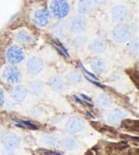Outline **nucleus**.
<instances>
[{
	"mask_svg": "<svg viewBox=\"0 0 139 155\" xmlns=\"http://www.w3.org/2000/svg\"><path fill=\"white\" fill-rule=\"evenodd\" d=\"M137 21H131V23H124V24H116L112 27L110 31V38L116 44L123 45L126 44L131 39L133 34L137 32L138 29Z\"/></svg>",
	"mask_w": 139,
	"mask_h": 155,
	"instance_id": "nucleus-1",
	"label": "nucleus"
},
{
	"mask_svg": "<svg viewBox=\"0 0 139 155\" xmlns=\"http://www.w3.org/2000/svg\"><path fill=\"white\" fill-rule=\"evenodd\" d=\"M108 15H109L110 21L116 25V24L127 23L128 19L131 18L132 12L127 3L122 2V1H116L109 7Z\"/></svg>",
	"mask_w": 139,
	"mask_h": 155,
	"instance_id": "nucleus-2",
	"label": "nucleus"
},
{
	"mask_svg": "<svg viewBox=\"0 0 139 155\" xmlns=\"http://www.w3.org/2000/svg\"><path fill=\"white\" fill-rule=\"evenodd\" d=\"M47 10L53 18L63 21L68 18L71 13L72 5L70 0H49Z\"/></svg>",
	"mask_w": 139,
	"mask_h": 155,
	"instance_id": "nucleus-3",
	"label": "nucleus"
},
{
	"mask_svg": "<svg viewBox=\"0 0 139 155\" xmlns=\"http://www.w3.org/2000/svg\"><path fill=\"white\" fill-rule=\"evenodd\" d=\"M0 78L5 84L14 86L22 81L23 72L19 68L12 64H5L0 68Z\"/></svg>",
	"mask_w": 139,
	"mask_h": 155,
	"instance_id": "nucleus-4",
	"label": "nucleus"
},
{
	"mask_svg": "<svg viewBox=\"0 0 139 155\" xmlns=\"http://www.w3.org/2000/svg\"><path fill=\"white\" fill-rule=\"evenodd\" d=\"M30 21L39 28H47L51 25L53 17L46 8H37L30 14Z\"/></svg>",
	"mask_w": 139,
	"mask_h": 155,
	"instance_id": "nucleus-5",
	"label": "nucleus"
},
{
	"mask_svg": "<svg viewBox=\"0 0 139 155\" xmlns=\"http://www.w3.org/2000/svg\"><path fill=\"white\" fill-rule=\"evenodd\" d=\"M5 58L7 60L8 64H12V65H19L23 63L26 59V54L25 50L22 46L17 45V44H12L5 49Z\"/></svg>",
	"mask_w": 139,
	"mask_h": 155,
	"instance_id": "nucleus-6",
	"label": "nucleus"
},
{
	"mask_svg": "<svg viewBox=\"0 0 139 155\" xmlns=\"http://www.w3.org/2000/svg\"><path fill=\"white\" fill-rule=\"evenodd\" d=\"M23 143V138L14 132H3L0 135V146L5 150H17Z\"/></svg>",
	"mask_w": 139,
	"mask_h": 155,
	"instance_id": "nucleus-7",
	"label": "nucleus"
},
{
	"mask_svg": "<svg viewBox=\"0 0 139 155\" xmlns=\"http://www.w3.org/2000/svg\"><path fill=\"white\" fill-rule=\"evenodd\" d=\"M89 26H90L89 18L87 16L78 15V14L72 16L68 23V32H71L73 34L84 33L88 30Z\"/></svg>",
	"mask_w": 139,
	"mask_h": 155,
	"instance_id": "nucleus-8",
	"label": "nucleus"
},
{
	"mask_svg": "<svg viewBox=\"0 0 139 155\" xmlns=\"http://www.w3.org/2000/svg\"><path fill=\"white\" fill-rule=\"evenodd\" d=\"M87 127L86 121L84 119L77 116H71L63 121L62 128L70 135H76L81 133Z\"/></svg>",
	"mask_w": 139,
	"mask_h": 155,
	"instance_id": "nucleus-9",
	"label": "nucleus"
},
{
	"mask_svg": "<svg viewBox=\"0 0 139 155\" xmlns=\"http://www.w3.org/2000/svg\"><path fill=\"white\" fill-rule=\"evenodd\" d=\"M59 148L61 150L68 153H77L84 148V144L78 138H75L74 136H63L60 138Z\"/></svg>",
	"mask_w": 139,
	"mask_h": 155,
	"instance_id": "nucleus-10",
	"label": "nucleus"
},
{
	"mask_svg": "<svg viewBox=\"0 0 139 155\" xmlns=\"http://www.w3.org/2000/svg\"><path fill=\"white\" fill-rule=\"evenodd\" d=\"M25 68L27 73L31 76H38L44 71L45 68V64L42 58H40L37 55L30 56L27 59L25 63Z\"/></svg>",
	"mask_w": 139,
	"mask_h": 155,
	"instance_id": "nucleus-11",
	"label": "nucleus"
},
{
	"mask_svg": "<svg viewBox=\"0 0 139 155\" xmlns=\"http://www.w3.org/2000/svg\"><path fill=\"white\" fill-rule=\"evenodd\" d=\"M86 47L88 51L92 55H102V54L106 53L108 49L107 42L105 41L104 38L100 37V35L90 39Z\"/></svg>",
	"mask_w": 139,
	"mask_h": 155,
	"instance_id": "nucleus-12",
	"label": "nucleus"
},
{
	"mask_svg": "<svg viewBox=\"0 0 139 155\" xmlns=\"http://www.w3.org/2000/svg\"><path fill=\"white\" fill-rule=\"evenodd\" d=\"M128 114L126 110L120 107H114L108 110L105 114V121L112 126H118L124 119L127 118Z\"/></svg>",
	"mask_w": 139,
	"mask_h": 155,
	"instance_id": "nucleus-13",
	"label": "nucleus"
},
{
	"mask_svg": "<svg viewBox=\"0 0 139 155\" xmlns=\"http://www.w3.org/2000/svg\"><path fill=\"white\" fill-rule=\"evenodd\" d=\"M14 40L21 45H26L29 46L34 44L35 39H34V35L27 29V28H19V29L15 30L14 31V35H13Z\"/></svg>",
	"mask_w": 139,
	"mask_h": 155,
	"instance_id": "nucleus-14",
	"label": "nucleus"
},
{
	"mask_svg": "<svg viewBox=\"0 0 139 155\" xmlns=\"http://www.w3.org/2000/svg\"><path fill=\"white\" fill-rule=\"evenodd\" d=\"M28 96V90L24 84H14L9 92V97L13 103H23Z\"/></svg>",
	"mask_w": 139,
	"mask_h": 155,
	"instance_id": "nucleus-15",
	"label": "nucleus"
},
{
	"mask_svg": "<svg viewBox=\"0 0 139 155\" xmlns=\"http://www.w3.org/2000/svg\"><path fill=\"white\" fill-rule=\"evenodd\" d=\"M61 138L59 133H42L38 136V142L43 147H56Z\"/></svg>",
	"mask_w": 139,
	"mask_h": 155,
	"instance_id": "nucleus-16",
	"label": "nucleus"
},
{
	"mask_svg": "<svg viewBox=\"0 0 139 155\" xmlns=\"http://www.w3.org/2000/svg\"><path fill=\"white\" fill-rule=\"evenodd\" d=\"M64 80L70 86L78 87V86L84 84V77L80 72L76 71V70H68V71H66L65 75H64Z\"/></svg>",
	"mask_w": 139,
	"mask_h": 155,
	"instance_id": "nucleus-17",
	"label": "nucleus"
},
{
	"mask_svg": "<svg viewBox=\"0 0 139 155\" xmlns=\"http://www.w3.org/2000/svg\"><path fill=\"white\" fill-rule=\"evenodd\" d=\"M89 66L91 68V70L94 72V73L103 75V74H105L106 72L108 71L109 64H108V62L106 59L96 57V58H93V59L90 60Z\"/></svg>",
	"mask_w": 139,
	"mask_h": 155,
	"instance_id": "nucleus-18",
	"label": "nucleus"
},
{
	"mask_svg": "<svg viewBox=\"0 0 139 155\" xmlns=\"http://www.w3.org/2000/svg\"><path fill=\"white\" fill-rule=\"evenodd\" d=\"M94 5L91 0H76L75 11L78 15L88 16L93 12Z\"/></svg>",
	"mask_w": 139,
	"mask_h": 155,
	"instance_id": "nucleus-19",
	"label": "nucleus"
},
{
	"mask_svg": "<svg viewBox=\"0 0 139 155\" xmlns=\"http://www.w3.org/2000/svg\"><path fill=\"white\" fill-rule=\"evenodd\" d=\"M49 87L56 93H63L65 91L66 82L64 77L61 75H54L49 78Z\"/></svg>",
	"mask_w": 139,
	"mask_h": 155,
	"instance_id": "nucleus-20",
	"label": "nucleus"
},
{
	"mask_svg": "<svg viewBox=\"0 0 139 155\" xmlns=\"http://www.w3.org/2000/svg\"><path fill=\"white\" fill-rule=\"evenodd\" d=\"M50 33L53 34L55 38H57V39L65 38L68 33V23L64 21H59L57 24H55V25L51 27V29H50Z\"/></svg>",
	"mask_w": 139,
	"mask_h": 155,
	"instance_id": "nucleus-21",
	"label": "nucleus"
},
{
	"mask_svg": "<svg viewBox=\"0 0 139 155\" xmlns=\"http://www.w3.org/2000/svg\"><path fill=\"white\" fill-rule=\"evenodd\" d=\"M45 84L41 79H34L28 86V92L33 96H40L44 92Z\"/></svg>",
	"mask_w": 139,
	"mask_h": 155,
	"instance_id": "nucleus-22",
	"label": "nucleus"
},
{
	"mask_svg": "<svg viewBox=\"0 0 139 155\" xmlns=\"http://www.w3.org/2000/svg\"><path fill=\"white\" fill-rule=\"evenodd\" d=\"M95 103L101 108H108L112 105V98L106 92H100L95 96Z\"/></svg>",
	"mask_w": 139,
	"mask_h": 155,
	"instance_id": "nucleus-23",
	"label": "nucleus"
},
{
	"mask_svg": "<svg viewBox=\"0 0 139 155\" xmlns=\"http://www.w3.org/2000/svg\"><path fill=\"white\" fill-rule=\"evenodd\" d=\"M89 37L86 33H80L76 34V37L72 40V45L77 49H82L87 46L88 42H89Z\"/></svg>",
	"mask_w": 139,
	"mask_h": 155,
	"instance_id": "nucleus-24",
	"label": "nucleus"
},
{
	"mask_svg": "<svg viewBox=\"0 0 139 155\" xmlns=\"http://www.w3.org/2000/svg\"><path fill=\"white\" fill-rule=\"evenodd\" d=\"M126 48H127V50L133 56L137 57V56H138V51H139L138 38L136 37L135 39H131L130 41L126 43Z\"/></svg>",
	"mask_w": 139,
	"mask_h": 155,
	"instance_id": "nucleus-25",
	"label": "nucleus"
},
{
	"mask_svg": "<svg viewBox=\"0 0 139 155\" xmlns=\"http://www.w3.org/2000/svg\"><path fill=\"white\" fill-rule=\"evenodd\" d=\"M91 1L94 5H98V7H106L110 2V0H91Z\"/></svg>",
	"mask_w": 139,
	"mask_h": 155,
	"instance_id": "nucleus-26",
	"label": "nucleus"
},
{
	"mask_svg": "<svg viewBox=\"0 0 139 155\" xmlns=\"http://www.w3.org/2000/svg\"><path fill=\"white\" fill-rule=\"evenodd\" d=\"M13 120H15L16 122H21V123H24L26 126H28V127H30V128H33V130H38V128H37V126H35V125H33V124H32V123H30V122L25 121V120H19V119H13Z\"/></svg>",
	"mask_w": 139,
	"mask_h": 155,
	"instance_id": "nucleus-27",
	"label": "nucleus"
},
{
	"mask_svg": "<svg viewBox=\"0 0 139 155\" xmlns=\"http://www.w3.org/2000/svg\"><path fill=\"white\" fill-rule=\"evenodd\" d=\"M30 114H32L33 117L39 118L40 114H41V109H40L39 107H33L32 109H30Z\"/></svg>",
	"mask_w": 139,
	"mask_h": 155,
	"instance_id": "nucleus-28",
	"label": "nucleus"
},
{
	"mask_svg": "<svg viewBox=\"0 0 139 155\" xmlns=\"http://www.w3.org/2000/svg\"><path fill=\"white\" fill-rule=\"evenodd\" d=\"M5 102V92L2 88L0 87V106H2Z\"/></svg>",
	"mask_w": 139,
	"mask_h": 155,
	"instance_id": "nucleus-29",
	"label": "nucleus"
},
{
	"mask_svg": "<svg viewBox=\"0 0 139 155\" xmlns=\"http://www.w3.org/2000/svg\"><path fill=\"white\" fill-rule=\"evenodd\" d=\"M1 155H17L13 150H3L1 152Z\"/></svg>",
	"mask_w": 139,
	"mask_h": 155,
	"instance_id": "nucleus-30",
	"label": "nucleus"
},
{
	"mask_svg": "<svg viewBox=\"0 0 139 155\" xmlns=\"http://www.w3.org/2000/svg\"><path fill=\"white\" fill-rule=\"evenodd\" d=\"M128 1H131V2H135V1H137V0H128Z\"/></svg>",
	"mask_w": 139,
	"mask_h": 155,
	"instance_id": "nucleus-31",
	"label": "nucleus"
},
{
	"mask_svg": "<svg viewBox=\"0 0 139 155\" xmlns=\"http://www.w3.org/2000/svg\"><path fill=\"white\" fill-rule=\"evenodd\" d=\"M1 130H2V127H1V125H0V132H1Z\"/></svg>",
	"mask_w": 139,
	"mask_h": 155,
	"instance_id": "nucleus-32",
	"label": "nucleus"
},
{
	"mask_svg": "<svg viewBox=\"0 0 139 155\" xmlns=\"http://www.w3.org/2000/svg\"><path fill=\"white\" fill-rule=\"evenodd\" d=\"M35 1H44V0H35Z\"/></svg>",
	"mask_w": 139,
	"mask_h": 155,
	"instance_id": "nucleus-33",
	"label": "nucleus"
}]
</instances>
